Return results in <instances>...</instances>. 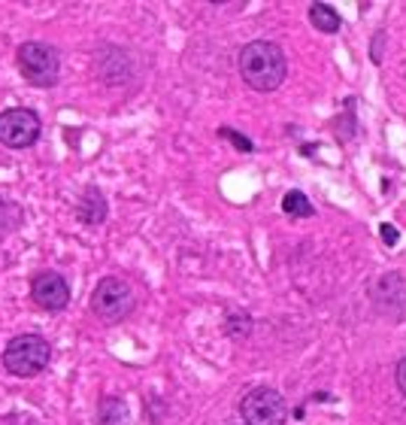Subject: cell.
<instances>
[{
  "mask_svg": "<svg viewBox=\"0 0 406 425\" xmlns=\"http://www.w3.org/2000/svg\"><path fill=\"white\" fill-rule=\"evenodd\" d=\"M237 64H239L243 82L255 91H276L285 82V73H288V61H285L282 46H276L270 40H255L243 46Z\"/></svg>",
  "mask_w": 406,
  "mask_h": 425,
  "instance_id": "6da1fadb",
  "label": "cell"
},
{
  "mask_svg": "<svg viewBox=\"0 0 406 425\" xmlns=\"http://www.w3.org/2000/svg\"><path fill=\"white\" fill-rule=\"evenodd\" d=\"M40 116L34 109L15 107L0 113V143L9 146V149H27L40 140Z\"/></svg>",
  "mask_w": 406,
  "mask_h": 425,
  "instance_id": "8992f818",
  "label": "cell"
},
{
  "mask_svg": "<svg viewBox=\"0 0 406 425\" xmlns=\"http://www.w3.org/2000/svg\"><path fill=\"white\" fill-rule=\"evenodd\" d=\"M91 310L104 322H125L134 313V289L122 276H104L91 292Z\"/></svg>",
  "mask_w": 406,
  "mask_h": 425,
  "instance_id": "3957f363",
  "label": "cell"
},
{
  "mask_svg": "<svg viewBox=\"0 0 406 425\" xmlns=\"http://www.w3.org/2000/svg\"><path fill=\"white\" fill-rule=\"evenodd\" d=\"M282 210L288 212V216H312V204L307 201L303 191H288L282 201Z\"/></svg>",
  "mask_w": 406,
  "mask_h": 425,
  "instance_id": "8fae6325",
  "label": "cell"
},
{
  "mask_svg": "<svg viewBox=\"0 0 406 425\" xmlns=\"http://www.w3.org/2000/svg\"><path fill=\"white\" fill-rule=\"evenodd\" d=\"M52 358L49 340L40 335H18L4 349V367L15 377H36Z\"/></svg>",
  "mask_w": 406,
  "mask_h": 425,
  "instance_id": "7a4b0ae2",
  "label": "cell"
},
{
  "mask_svg": "<svg viewBox=\"0 0 406 425\" xmlns=\"http://www.w3.org/2000/svg\"><path fill=\"white\" fill-rule=\"evenodd\" d=\"M394 380H398V389L406 395V358L398 362V371H394Z\"/></svg>",
  "mask_w": 406,
  "mask_h": 425,
  "instance_id": "4fadbf2b",
  "label": "cell"
},
{
  "mask_svg": "<svg viewBox=\"0 0 406 425\" xmlns=\"http://www.w3.org/2000/svg\"><path fill=\"white\" fill-rule=\"evenodd\" d=\"M18 70L22 76L36 88H49L58 82L61 73V55L49 43H24L18 49Z\"/></svg>",
  "mask_w": 406,
  "mask_h": 425,
  "instance_id": "277c9868",
  "label": "cell"
},
{
  "mask_svg": "<svg viewBox=\"0 0 406 425\" xmlns=\"http://www.w3.org/2000/svg\"><path fill=\"white\" fill-rule=\"evenodd\" d=\"M31 298H34L36 307L58 313V310L67 307V301H70V285L61 274L43 271V274H36L34 283H31Z\"/></svg>",
  "mask_w": 406,
  "mask_h": 425,
  "instance_id": "52a82bcc",
  "label": "cell"
},
{
  "mask_svg": "<svg viewBox=\"0 0 406 425\" xmlns=\"http://www.w3.org/2000/svg\"><path fill=\"white\" fill-rule=\"evenodd\" d=\"M382 240H385V246H394V243H398V228L382 225Z\"/></svg>",
  "mask_w": 406,
  "mask_h": 425,
  "instance_id": "5bb4252c",
  "label": "cell"
},
{
  "mask_svg": "<svg viewBox=\"0 0 406 425\" xmlns=\"http://www.w3.org/2000/svg\"><path fill=\"white\" fill-rule=\"evenodd\" d=\"M131 422V410L122 398H104L97 410V425H127Z\"/></svg>",
  "mask_w": 406,
  "mask_h": 425,
  "instance_id": "9c48e42d",
  "label": "cell"
},
{
  "mask_svg": "<svg viewBox=\"0 0 406 425\" xmlns=\"http://www.w3.org/2000/svg\"><path fill=\"white\" fill-rule=\"evenodd\" d=\"M218 134L225 137V140H230V143H234L239 152H252V140H246V137H239L237 131H230V128H221Z\"/></svg>",
  "mask_w": 406,
  "mask_h": 425,
  "instance_id": "7c38bea8",
  "label": "cell"
},
{
  "mask_svg": "<svg viewBox=\"0 0 406 425\" xmlns=\"http://www.w3.org/2000/svg\"><path fill=\"white\" fill-rule=\"evenodd\" d=\"M309 22L321 34H337L340 31V15H337V9H330L328 4H312L309 6Z\"/></svg>",
  "mask_w": 406,
  "mask_h": 425,
  "instance_id": "30bf717a",
  "label": "cell"
},
{
  "mask_svg": "<svg viewBox=\"0 0 406 425\" xmlns=\"http://www.w3.org/2000/svg\"><path fill=\"white\" fill-rule=\"evenodd\" d=\"M79 216H82V222H88V225H100V222H104V216H106V201H104V195H100L94 186H88L85 195H82Z\"/></svg>",
  "mask_w": 406,
  "mask_h": 425,
  "instance_id": "ba28073f",
  "label": "cell"
},
{
  "mask_svg": "<svg viewBox=\"0 0 406 425\" xmlns=\"http://www.w3.org/2000/svg\"><path fill=\"white\" fill-rule=\"evenodd\" d=\"M239 413H243L246 425H285L288 419V404L270 386H258L239 401Z\"/></svg>",
  "mask_w": 406,
  "mask_h": 425,
  "instance_id": "5b68a950",
  "label": "cell"
}]
</instances>
